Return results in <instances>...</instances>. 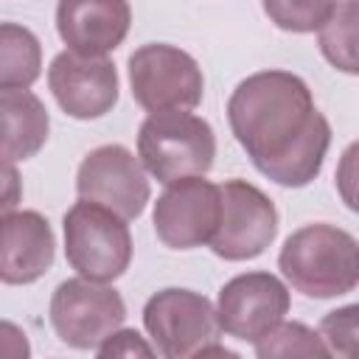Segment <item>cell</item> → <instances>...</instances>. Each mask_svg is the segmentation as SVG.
<instances>
[{"mask_svg":"<svg viewBox=\"0 0 359 359\" xmlns=\"http://www.w3.org/2000/svg\"><path fill=\"white\" fill-rule=\"evenodd\" d=\"M227 121L252 165L283 188L309 185L328 154L331 123L309 84L289 70H261L236 84Z\"/></svg>","mask_w":359,"mask_h":359,"instance_id":"cell-1","label":"cell"},{"mask_svg":"<svg viewBox=\"0 0 359 359\" xmlns=\"http://www.w3.org/2000/svg\"><path fill=\"white\" fill-rule=\"evenodd\" d=\"M278 269L306 297H339L359 283V244L348 230L314 222L283 241Z\"/></svg>","mask_w":359,"mask_h":359,"instance_id":"cell-2","label":"cell"},{"mask_svg":"<svg viewBox=\"0 0 359 359\" xmlns=\"http://www.w3.org/2000/svg\"><path fill=\"white\" fill-rule=\"evenodd\" d=\"M213 126L188 109L149 112L137 132V160L163 185L182 177H205L213 168Z\"/></svg>","mask_w":359,"mask_h":359,"instance_id":"cell-3","label":"cell"},{"mask_svg":"<svg viewBox=\"0 0 359 359\" xmlns=\"http://www.w3.org/2000/svg\"><path fill=\"white\" fill-rule=\"evenodd\" d=\"M65 258L87 280L109 283L129 269L132 233L115 210L79 199L62 219Z\"/></svg>","mask_w":359,"mask_h":359,"instance_id":"cell-4","label":"cell"},{"mask_svg":"<svg viewBox=\"0 0 359 359\" xmlns=\"http://www.w3.org/2000/svg\"><path fill=\"white\" fill-rule=\"evenodd\" d=\"M143 325L154 351L165 359H188L219 353L216 306L194 289H160L143 306Z\"/></svg>","mask_w":359,"mask_h":359,"instance_id":"cell-5","label":"cell"},{"mask_svg":"<svg viewBox=\"0 0 359 359\" xmlns=\"http://www.w3.org/2000/svg\"><path fill=\"white\" fill-rule=\"evenodd\" d=\"M129 87L146 112L194 109L202 101L205 79L196 59L182 48L149 42L129 56Z\"/></svg>","mask_w":359,"mask_h":359,"instance_id":"cell-6","label":"cell"},{"mask_svg":"<svg viewBox=\"0 0 359 359\" xmlns=\"http://www.w3.org/2000/svg\"><path fill=\"white\" fill-rule=\"evenodd\" d=\"M126 320L121 292L87 278H67L50 294V325L56 337L79 351H95Z\"/></svg>","mask_w":359,"mask_h":359,"instance_id":"cell-7","label":"cell"},{"mask_svg":"<svg viewBox=\"0 0 359 359\" xmlns=\"http://www.w3.org/2000/svg\"><path fill=\"white\" fill-rule=\"evenodd\" d=\"M222 216L213 238L208 241L213 255L224 261L258 258L278 236L275 202L247 180H227L219 185Z\"/></svg>","mask_w":359,"mask_h":359,"instance_id":"cell-8","label":"cell"},{"mask_svg":"<svg viewBox=\"0 0 359 359\" xmlns=\"http://www.w3.org/2000/svg\"><path fill=\"white\" fill-rule=\"evenodd\" d=\"M76 194L79 199L104 205L129 222L146 210L151 188L146 168L126 146L104 143L81 160L76 171Z\"/></svg>","mask_w":359,"mask_h":359,"instance_id":"cell-9","label":"cell"},{"mask_svg":"<svg viewBox=\"0 0 359 359\" xmlns=\"http://www.w3.org/2000/svg\"><path fill=\"white\" fill-rule=\"evenodd\" d=\"M222 216V194L205 177H182L165 185L154 202V233L171 250H194L213 238Z\"/></svg>","mask_w":359,"mask_h":359,"instance_id":"cell-10","label":"cell"},{"mask_svg":"<svg viewBox=\"0 0 359 359\" xmlns=\"http://www.w3.org/2000/svg\"><path fill=\"white\" fill-rule=\"evenodd\" d=\"M289 289L272 272H244L219 289L216 320L227 337L255 342L289 311Z\"/></svg>","mask_w":359,"mask_h":359,"instance_id":"cell-11","label":"cell"},{"mask_svg":"<svg viewBox=\"0 0 359 359\" xmlns=\"http://www.w3.org/2000/svg\"><path fill=\"white\" fill-rule=\"evenodd\" d=\"M48 87L65 115L93 121L118 104V70L107 56L62 50L48 67Z\"/></svg>","mask_w":359,"mask_h":359,"instance_id":"cell-12","label":"cell"},{"mask_svg":"<svg viewBox=\"0 0 359 359\" xmlns=\"http://www.w3.org/2000/svg\"><path fill=\"white\" fill-rule=\"evenodd\" d=\"M53 227L39 210H11L0 219V283H34L53 266Z\"/></svg>","mask_w":359,"mask_h":359,"instance_id":"cell-13","label":"cell"},{"mask_svg":"<svg viewBox=\"0 0 359 359\" xmlns=\"http://www.w3.org/2000/svg\"><path fill=\"white\" fill-rule=\"evenodd\" d=\"M132 25L129 0H59L56 31L67 50L81 56H107Z\"/></svg>","mask_w":359,"mask_h":359,"instance_id":"cell-14","label":"cell"},{"mask_svg":"<svg viewBox=\"0 0 359 359\" xmlns=\"http://www.w3.org/2000/svg\"><path fill=\"white\" fill-rule=\"evenodd\" d=\"M50 132L45 104L28 87L0 90V154L8 160H31L39 154Z\"/></svg>","mask_w":359,"mask_h":359,"instance_id":"cell-15","label":"cell"},{"mask_svg":"<svg viewBox=\"0 0 359 359\" xmlns=\"http://www.w3.org/2000/svg\"><path fill=\"white\" fill-rule=\"evenodd\" d=\"M42 73V45L20 22H0V90L31 87Z\"/></svg>","mask_w":359,"mask_h":359,"instance_id":"cell-16","label":"cell"},{"mask_svg":"<svg viewBox=\"0 0 359 359\" xmlns=\"http://www.w3.org/2000/svg\"><path fill=\"white\" fill-rule=\"evenodd\" d=\"M323 56L342 73H356V0H339L331 17L317 28Z\"/></svg>","mask_w":359,"mask_h":359,"instance_id":"cell-17","label":"cell"},{"mask_svg":"<svg viewBox=\"0 0 359 359\" xmlns=\"http://www.w3.org/2000/svg\"><path fill=\"white\" fill-rule=\"evenodd\" d=\"M252 345H255V353L261 359H275V356H328V348H325L323 337L314 328H309V325H303L297 320L275 323Z\"/></svg>","mask_w":359,"mask_h":359,"instance_id":"cell-18","label":"cell"},{"mask_svg":"<svg viewBox=\"0 0 359 359\" xmlns=\"http://www.w3.org/2000/svg\"><path fill=\"white\" fill-rule=\"evenodd\" d=\"M339 0H261L264 14L269 22H275L280 31L292 34H311L317 31Z\"/></svg>","mask_w":359,"mask_h":359,"instance_id":"cell-19","label":"cell"},{"mask_svg":"<svg viewBox=\"0 0 359 359\" xmlns=\"http://www.w3.org/2000/svg\"><path fill=\"white\" fill-rule=\"evenodd\" d=\"M356 314H359V306H342V309H334L328 311L323 320H320V337L328 348V353H337V356H351L353 353V342H356Z\"/></svg>","mask_w":359,"mask_h":359,"instance_id":"cell-20","label":"cell"},{"mask_svg":"<svg viewBox=\"0 0 359 359\" xmlns=\"http://www.w3.org/2000/svg\"><path fill=\"white\" fill-rule=\"evenodd\" d=\"M98 356H154V348L135 328H115L95 348Z\"/></svg>","mask_w":359,"mask_h":359,"instance_id":"cell-21","label":"cell"},{"mask_svg":"<svg viewBox=\"0 0 359 359\" xmlns=\"http://www.w3.org/2000/svg\"><path fill=\"white\" fill-rule=\"evenodd\" d=\"M22 202V177L17 171V165L0 154V219L11 210H17V205Z\"/></svg>","mask_w":359,"mask_h":359,"instance_id":"cell-22","label":"cell"},{"mask_svg":"<svg viewBox=\"0 0 359 359\" xmlns=\"http://www.w3.org/2000/svg\"><path fill=\"white\" fill-rule=\"evenodd\" d=\"M25 356H31L25 331L8 320H0V359H25Z\"/></svg>","mask_w":359,"mask_h":359,"instance_id":"cell-23","label":"cell"}]
</instances>
